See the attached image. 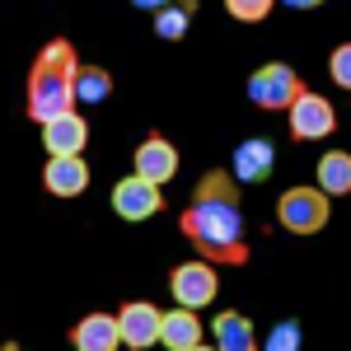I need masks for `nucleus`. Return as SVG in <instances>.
Here are the masks:
<instances>
[{
    "label": "nucleus",
    "instance_id": "nucleus-1",
    "mask_svg": "<svg viewBox=\"0 0 351 351\" xmlns=\"http://www.w3.org/2000/svg\"><path fill=\"white\" fill-rule=\"evenodd\" d=\"M183 234L216 267H243L248 263V239H243V216H239V178L234 173L211 169L197 183L188 211H183Z\"/></svg>",
    "mask_w": 351,
    "mask_h": 351
},
{
    "label": "nucleus",
    "instance_id": "nucleus-2",
    "mask_svg": "<svg viewBox=\"0 0 351 351\" xmlns=\"http://www.w3.org/2000/svg\"><path fill=\"white\" fill-rule=\"evenodd\" d=\"M75 80H80L75 43H71V38H52V43L38 52L33 71H28V99H24L28 117L43 127V122H52L61 112H71L80 104V99H75Z\"/></svg>",
    "mask_w": 351,
    "mask_h": 351
},
{
    "label": "nucleus",
    "instance_id": "nucleus-3",
    "mask_svg": "<svg viewBox=\"0 0 351 351\" xmlns=\"http://www.w3.org/2000/svg\"><path fill=\"white\" fill-rule=\"evenodd\" d=\"M300 94H304V80L286 61H267L263 71L248 75V99H253V108H263V112H291V104Z\"/></svg>",
    "mask_w": 351,
    "mask_h": 351
},
{
    "label": "nucleus",
    "instance_id": "nucleus-4",
    "mask_svg": "<svg viewBox=\"0 0 351 351\" xmlns=\"http://www.w3.org/2000/svg\"><path fill=\"white\" fill-rule=\"evenodd\" d=\"M328 216H332V197L319 183L314 188H286L281 202H276V220L291 234H319L328 225Z\"/></svg>",
    "mask_w": 351,
    "mask_h": 351
},
{
    "label": "nucleus",
    "instance_id": "nucleus-5",
    "mask_svg": "<svg viewBox=\"0 0 351 351\" xmlns=\"http://www.w3.org/2000/svg\"><path fill=\"white\" fill-rule=\"evenodd\" d=\"M169 291L178 304H192V309H206L216 304V291H220V276H216V263L211 258H197V263H178L169 271Z\"/></svg>",
    "mask_w": 351,
    "mask_h": 351
},
{
    "label": "nucleus",
    "instance_id": "nucleus-6",
    "mask_svg": "<svg viewBox=\"0 0 351 351\" xmlns=\"http://www.w3.org/2000/svg\"><path fill=\"white\" fill-rule=\"evenodd\" d=\"M112 211L122 220H150L164 211V183L155 178H145V173H132V178H122L117 188H112Z\"/></svg>",
    "mask_w": 351,
    "mask_h": 351
},
{
    "label": "nucleus",
    "instance_id": "nucleus-7",
    "mask_svg": "<svg viewBox=\"0 0 351 351\" xmlns=\"http://www.w3.org/2000/svg\"><path fill=\"white\" fill-rule=\"evenodd\" d=\"M337 132V112L328 104L324 94H314V89H304L295 104H291V136L295 141H324V136Z\"/></svg>",
    "mask_w": 351,
    "mask_h": 351
},
{
    "label": "nucleus",
    "instance_id": "nucleus-8",
    "mask_svg": "<svg viewBox=\"0 0 351 351\" xmlns=\"http://www.w3.org/2000/svg\"><path fill=\"white\" fill-rule=\"evenodd\" d=\"M117 324H122V347L145 351V347H155V342H160L164 309H155L150 300H127V304L117 309Z\"/></svg>",
    "mask_w": 351,
    "mask_h": 351
},
{
    "label": "nucleus",
    "instance_id": "nucleus-9",
    "mask_svg": "<svg viewBox=\"0 0 351 351\" xmlns=\"http://www.w3.org/2000/svg\"><path fill=\"white\" fill-rule=\"evenodd\" d=\"M43 188L52 192V197H80L89 188V164H84V155H47Z\"/></svg>",
    "mask_w": 351,
    "mask_h": 351
},
{
    "label": "nucleus",
    "instance_id": "nucleus-10",
    "mask_svg": "<svg viewBox=\"0 0 351 351\" xmlns=\"http://www.w3.org/2000/svg\"><path fill=\"white\" fill-rule=\"evenodd\" d=\"M43 145H47V155H84V145H89V122H84L80 112H61L52 122H43Z\"/></svg>",
    "mask_w": 351,
    "mask_h": 351
},
{
    "label": "nucleus",
    "instance_id": "nucleus-11",
    "mask_svg": "<svg viewBox=\"0 0 351 351\" xmlns=\"http://www.w3.org/2000/svg\"><path fill=\"white\" fill-rule=\"evenodd\" d=\"M160 342L169 351H197V347H206V324L197 319V309H192V304H173V309L164 314Z\"/></svg>",
    "mask_w": 351,
    "mask_h": 351
},
{
    "label": "nucleus",
    "instance_id": "nucleus-12",
    "mask_svg": "<svg viewBox=\"0 0 351 351\" xmlns=\"http://www.w3.org/2000/svg\"><path fill=\"white\" fill-rule=\"evenodd\" d=\"M136 173H145V178H155V183H169L173 173H178V150H173V141L169 136H145L141 145H136V160H132Z\"/></svg>",
    "mask_w": 351,
    "mask_h": 351
},
{
    "label": "nucleus",
    "instance_id": "nucleus-13",
    "mask_svg": "<svg viewBox=\"0 0 351 351\" xmlns=\"http://www.w3.org/2000/svg\"><path fill=\"white\" fill-rule=\"evenodd\" d=\"M271 169H276V150H271V141H243L234 145V160H230V173L239 178V183H267Z\"/></svg>",
    "mask_w": 351,
    "mask_h": 351
},
{
    "label": "nucleus",
    "instance_id": "nucleus-14",
    "mask_svg": "<svg viewBox=\"0 0 351 351\" xmlns=\"http://www.w3.org/2000/svg\"><path fill=\"white\" fill-rule=\"evenodd\" d=\"M71 342L80 351H112L122 347V324H117V314H84L71 332Z\"/></svg>",
    "mask_w": 351,
    "mask_h": 351
},
{
    "label": "nucleus",
    "instance_id": "nucleus-15",
    "mask_svg": "<svg viewBox=\"0 0 351 351\" xmlns=\"http://www.w3.org/2000/svg\"><path fill=\"white\" fill-rule=\"evenodd\" d=\"M211 342L220 351H253L258 347V332H253V324L243 319L239 309H220L211 319Z\"/></svg>",
    "mask_w": 351,
    "mask_h": 351
},
{
    "label": "nucleus",
    "instance_id": "nucleus-16",
    "mask_svg": "<svg viewBox=\"0 0 351 351\" xmlns=\"http://www.w3.org/2000/svg\"><path fill=\"white\" fill-rule=\"evenodd\" d=\"M314 183L328 197H347L351 192V150H328L319 160V169H314Z\"/></svg>",
    "mask_w": 351,
    "mask_h": 351
},
{
    "label": "nucleus",
    "instance_id": "nucleus-17",
    "mask_svg": "<svg viewBox=\"0 0 351 351\" xmlns=\"http://www.w3.org/2000/svg\"><path fill=\"white\" fill-rule=\"evenodd\" d=\"M192 14H197V0H169L164 10H155V38H164V43H178V38L188 33Z\"/></svg>",
    "mask_w": 351,
    "mask_h": 351
},
{
    "label": "nucleus",
    "instance_id": "nucleus-18",
    "mask_svg": "<svg viewBox=\"0 0 351 351\" xmlns=\"http://www.w3.org/2000/svg\"><path fill=\"white\" fill-rule=\"evenodd\" d=\"M112 94V75L104 66H84L80 61V80H75V99L80 104H104Z\"/></svg>",
    "mask_w": 351,
    "mask_h": 351
},
{
    "label": "nucleus",
    "instance_id": "nucleus-19",
    "mask_svg": "<svg viewBox=\"0 0 351 351\" xmlns=\"http://www.w3.org/2000/svg\"><path fill=\"white\" fill-rule=\"evenodd\" d=\"M276 5H281V0H225L230 19H239V24H263Z\"/></svg>",
    "mask_w": 351,
    "mask_h": 351
},
{
    "label": "nucleus",
    "instance_id": "nucleus-20",
    "mask_svg": "<svg viewBox=\"0 0 351 351\" xmlns=\"http://www.w3.org/2000/svg\"><path fill=\"white\" fill-rule=\"evenodd\" d=\"M328 75L337 80V89L351 94V43H337V47H332V56H328Z\"/></svg>",
    "mask_w": 351,
    "mask_h": 351
},
{
    "label": "nucleus",
    "instance_id": "nucleus-21",
    "mask_svg": "<svg viewBox=\"0 0 351 351\" xmlns=\"http://www.w3.org/2000/svg\"><path fill=\"white\" fill-rule=\"evenodd\" d=\"M267 347L271 351H295L300 347V324H295V319L276 324V328H271V337H267Z\"/></svg>",
    "mask_w": 351,
    "mask_h": 351
},
{
    "label": "nucleus",
    "instance_id": "nucleus-22",
    "mask_svg": "<svg viewBox=\"0 0 351 351\" xmlns=\"http://www.w3.org/2000/svg\"><path fill=\"white\" fill-rule=\"evenodd\" d=\"M286 10H314V5H324V0H281Z\"/></svg>",
    "mask_w": 351,
    "mask_h": 351
},
{
    "label": "nucleus",
    "instance_id": "nucleus-23",
    "mask_svg": "<svg viewBox=\"0 0 351 351\" xmlns=\"http://www.w3.org/2000/svg\"><path fill=\"white\" fill-rule=\"evenodd\" d=\"M136 10H164V5H169V0H132Z\"/></svg>",
    "mask_w": 351,
    "mask_h": 351
}]
</instances>
